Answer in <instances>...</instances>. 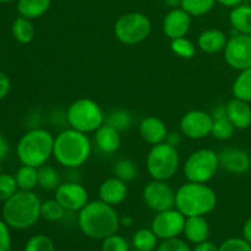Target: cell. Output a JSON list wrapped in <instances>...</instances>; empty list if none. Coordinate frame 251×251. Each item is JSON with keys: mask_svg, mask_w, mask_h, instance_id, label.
I'll use <instances>...</instances> for the list:
<instances>
[{"mask_svg": "<svg viewBox=\"0 0 251 251\" xmlns=\"http://www.w3.org/2000/svg\"><path fill=\"white\" fill-rule=\"evenodd\" d=\"M77 222L83 234L100 240L115 234L122 226L114 207L100 200L91 201L78 211Z\"/></svg>", "mask_w": 251, "mask_h": 251, "instance_id": "1", "label": "cell"}, {"mask_svg": "<svg viewBox=\"0 0 251 251\" xmlns=\"http://www.w3.org/2000/svg\"><path fill=\"white\" fill-rule=\"evenodd\" d=\"M41 206L42 201L33 191L17 190L2 203V220L10 228L28 229L41 218Z\"/></svg>", "mask_w": 251, "mask_h": 251, "instance_id": "2", "label": "cell"}, {"mask_svg": "<svg viewBox=\"0 0 251 251\" xmlns=\"http://www.w3.org/2000/svg\"><path fill=\"white\" fill-rule=\"evenodd\" d=\"M92 152L87 134L75 129H66L54 137L53 157L65 168H78L88 161Z\"/></svg>", "mask_w": 251, "mask_h": 251, "instance_id": "3", "label": "cell"}, {"mask_svg": "<svg viewBox=\"0 0 251 251\" xmlns=\"http://www.w3.org/2000/svg\"><path fill=\"white\" fill-rule=\"evenodd\" d=\"M217 206V195L203 183L188 181L176 191V208L185 217L206 216Z\"/></svg>", "mask_w": 251, "mask_h": 251, "instance_id": "4", "label": "cell"}, {"mask_svg": "<svg viewBox=\"0 0 251 251\" xmlns=\"http://www.w3.org/2000/svg\"><path fill=\"white\" fill-rule=\"evenodd\" d=\"M54 136L46 129H32L19 140L16 154L21 164L39 168L53 156Z\"/></svg>", "mask_w": 251, "mask_h": 251, "instance_id": "5", "label": "cell"}, {"mask_svg": "<svg viewBox=\"0 0 251 251\" xmlns=\"http://www.w3.org/2000/svg\"><path fill=\"white\" fill-rule=\"evenodd\" d=\"M66 120L71 129L83 134H91L97 131L104 124L105 115L96 100L90 98H78L69 105Z\"/></svg>", "mask_w": 251, "mask_h": 251, "instance_id": "6", "label": "cell"}, {"mask_svg": "<svg viewBox=\"0 0 251 251\" xmlns=\"http://www.w3.org/2000/svg\"><path fill=\"white\" fill-rule=\"evenodd\" d=\"M180 157L176 147L167 142L154 145L146 157L147 172L154 180L168 181L178 173Z\"/></svg>", "mask_w": 251, "mask_h": 251, "instance_id": "7", "label": "cell"}, {"mask_svg": "<svg viewBox=\"0 0 251 251\" xmlns=\"http://www.w3.org/2000/svg\"><path fill=\"white\" fill-rule=\"evenodd\" d=\"M151 20L142 12H127L122 15L114 25V34L118 41L126 46H135L150 36Z\"/></svg>", "mask_w": 251, "mask_h": 251, "instance_id": "8", "label": "cell"}, {"mask_svg": "<svg viewBox=\"0 0 251 251\" xmlns=\"http://www.w3.org/2000/svg\"><path fill=\"white\" fill-rule=\"evenodd\" d=\"M220 168L217 152L210 149H201L186 158L183 171L188 181L207 184Z\"/></svg>", "mask_w": 251, "mask_h": 251, "instance_id": "9", "label": "cell"}, {"mask_svg": "<svg viewBox=\"0 0 251 251\" xmlns=\"http://www.w3.org/2000/svg\"><path fill=\"white\" fill-rule=\"evenodd\" d=\"M144 202L150 210L158 213L176 207V190L163 180H152L142 190Z\"/></svg>", "mask_w": 251, "mask_h": 251, "instance_id": "10", "label": "cell"}, {"mask_svg": "<svg viewBox=\"0 0 251 251\" xmlns=\"http://www.w3.org/2000/svg\"><path fill=\"white\" fill-rule=\"evenodd\" d=\"M225 60L234 70L251 68V34L235 33L228 39L225 48Z\"/></svg>", "mask_w": 251, "mask_h": 251, "instance_id": "11", "label": "cell"}, {"mask_svg": "<svg viewBox=\"0 0 251 251\" xmlns=\"http://www.w3.org/2000/svg\"><path fill=\"white\" fill-rule=\"evenodd\" d=\"M185 221V216L174 207L156 213L152 220L151 229L159 239H172L179 237L184 232Z\"/></svg>", "mask_w": 251, "mask_h": 251, "instance_id": "12", "label": "cell"}, {"mask_svg": "<svg viewBox=\"0 0 251 251\" xmlns=\"http://www.w3.org/2000/svg\"><path fill=\"white\" fill-rule=\"evenodd\" d=\"M213 117L203 110L194 109L185 113L180 119V132L190 140H201L212 132Z\"/></svg>", "mask_w": 251, "mask_h": 251, "instance_id": "13", "label": "cell"}, {"mask_svg": "<svg viewBox=\"0 0 251 251\" xmlns=\"http://www.w3.org/2000/svg\"><path fill=\"white\" fill-rule=\"evenodd\" d=\"M54 199L69 212H77L81 211L90 201L88 191L81 184L75 181H66L61 183L56 188Z\"/></svg>", "mask_w": 251, "mask_h": 251, "instance_id": "14", "label": "cell"}, {"mask_svg": "<svg viewBox=\"0 0 251 251\" xmlns=\"http://www.w3.org/2000/svg\"><path fill=\"white\" fill-rule=\"evenodd\" d=\"M191 15L181 7L171 9L164 16L162 28L168 38L174 39L179 37H186L191 27Z\"/></svg>", "mask_w": 251, "mask_h": 251, "instance_id": "15", "label": "cell"}, {"mask_svg": "<svg viewBox=\"0 0 251 251\" xmlns=\"http://www.w3.org/2000/svg\"><path fill=\"white\" fill-rule=\"evenodd\" d=\"M220 158V167L230 174L247 173L251 167V158L248 152L244 150L227 147L218 153Z\"/></svg>", "mask_w": 251, "mask_h": 251, "instance_id": "16", "label": "cell"}, {"mask_svg": "<svg viewBox=\"0 0 251 251\" xmlns=\"http://www.w3.org/2000/svg\"><path fill=\"white\" fill-rule=\"evenodd\" d=\"M127 191L129 190L125 181L120 180L117 176H112L102 181L98 189V196L100 201L115 207L126 200Z\"/></svg>", "mask_w": 251, "mask_h": 251, "instance_id": "17", "label": "cell"}, {"mask_svg": "<svg viewBox=\"0 0 251 251\" xmlns=\"http://www.w3.org/2000/svg\"><path fill=\"white\" fill-rule=\"evenodd\" d=\"M168 132L166 123L157 117L144 118L139 125V134L141 139L152 146L166 141Z\"/></svg>", "mask_w": 251, "mask_h": 251, "instance_id": "18", "label": "cell"}, {"mask_svg": "<svg viewBox=\"0 0 251 251\" xmlns=\"http://www.w3.org/2000/svg\"><path fill=\"white\" fill-rule=\"evenodd\" d=\"M227 117L235 129L245 130L251 125V107L250 103L238 98H233L227 103Z\"/></svg>", "mask_w": 251, "mask_h": 251, "instance_id": "19", "label": "cell"}, {"mask_svg": "<svg viewBox=\"0 0 251 251\" xmlns=\"http://www.w3.org/2000/svg\"><path fill=\"white\" fill-rule=\"evenodd\" d=\"M95 141L97 149L103 153H114L120 149L122 145V137L120 132L117 129L108 124H103L97 131L95 132Z\"/></svg>", "mask_w": 251, "mask_h": 251, "instance_id": "20", "label": "cell"}, {"mask_svg": "<svg viewBox=\"0 0 251 251\" xmlns=\"http://www.w3.org/2000/svg\"><path fill=\"white\" fill-rule=\"evenodd\" d=\"M228 38L226 33L217 28L205 29L198 38V47L207 54H216L225 50Z\"/></svg>", "mask_w": 251, "mask_h": 251, "instance_id": "21", "label": "cell"}, {"mask_svg": "<svg viewBox=\"0 0 251 251\" xmlns=\"http://www.w3.org/2000/svg\"><path fill=\"white\" fill-rule=\"evenodd\" d=\"M184 234L189 242L194 244L206 242L210 235V226L205 216H193L186 217L185 227H184Z\"/></svg>", "mask_w": 251, "mask_h": 251, "instance_id": "22", "label": "cell"}, {"mask_svg": "<svg viewBox=\"0 0 251 251\" xmlns=\"http://www.w3.org/2000/svg\"><path fill=\"white\" fill-rule=\"evenodd\" d=\"M229 22L235 33L251 34V6L240 4L233 7L229 14Z\"/></svg>", "mask_w": 251, "mask_h": 251, "instance_id": "23", "label": "cell"}, {"mask_svg": "<svg viewBox=\"0 0 251 251\" xmlns=\"http://www.w3.org/2000/svg\"><path fill=\"white\" fill-rule=\"evenodd\" d=\"M51 0H17L16 9L20 16L26 19H39L50 9Z\"/></svg>", "mask_w": 251, "mask_h": 251, "instance_id": "24", "label": "cell"}, {"mask_svg": "<svg viewBox=\"0 0 251 251\" xmlns=\"http://www.w3.org/2000/svg\"><path fill=\"white\" fill-rule=\"evenodd\" d=\"M11 33L14 36L15 41L19 42L20 44L31 43L34 39V36H36V31H34L32 20L22 16L15 19L11 26Z\"/></svg>", "mask_w": 251, "mask_h": 251, "instance_id": "25", "label": "cell"}, {"mask_svg": "<svg viewBox=\"0 0 251 251\" xmlns=\"http://www.w3.org/2000/svg\"><path fill=\"white\" fill-rule=\"evenodd\" d=\"M14 176L19 190L33 191V189L38 186V168L36 167L22 164Z\"/></svg>", "mask_w": 251, "mask_h": 251, "instance_id": "26", "label": "cell"}, {"mask_svg": "<svg viewBox=\"0 0 251 251\" xmlns=\"http://www.w3.org/2000/svg\"><path fill=\"white\" fill-rule=\"evenodd\" d=\"M233 97L251 103V68L240 71L232 86Z\"/></svg>", "mask_w": 251, "mask_h": 251, "instance_id": "27", "label": "cell"}, {"mask_svg": "<svg viewBox=\"0 0 251 251\" xmlns=\"http://www.w3.org/2000/svg\"><path fill=\"white\" fill-rule=\"evenodd\" d=\"M60 174L59 171L53 166H44L38 168V186L44 189V190H56L59 185H60Z\"/></svg>", "mask_w": 251, "mask_h": 251, "instance_id": "28", "label": "cell"}, {"mask_svg": "<svg viewBox=\"0 0 251 251\" xmlns=\"http://www.w3.org/2000/svg\"><path fill=\"white\" fill-rule=\"evenodd\" d=\"M113 173L114 176H117L120 180L125 181V183H130L134 180L137 176V167L130 158H123L117 159L113 164Z\"/></svg>", "mask_w": 251, "mask_h": 251, "instance_id": "29", "label": "cell"}, {"mask_svg": "<svg viewBox=\"0 0 251 251\" xmlns=\"http://www.w3.org/2000/svg\"><path fill=\"white\" fill-rule=\"evenodd\" d=\"M132 123H134L132 114L126 109H114L105 118V124L113 126L119 132L130 129Z\"/></svg>", "mask_w": 251, "mask_h": 251, "instance_id": "30", "label": "cell"}, {"mask_svg": "<svg viewBox=\"0 0 251 251\" xmlns=\"http://www.w3.org/2000/svg\"><path fill=\"white\" fill-rule=\"evenodd\" d=\"M235 126L233 123L228 119V117H220L213 118V125H212V135L215 139L221 140V141H227V140L232 139L234 135Z\"/></svg>", "mask_w": 251, "mask_h": 251, "instance_id": "31", "label": "cell"}, {"mask_svg": "<svg viewBox=\"0 0 251 251\" xmlns=\"http://www.w3.org/2000/svg\"><path fill=\"white\" fill-rule=\"evenodd\" d=\"M132 243L136 250L153 251L158 243V237L152 229H140L135 233Z\"/></svg>", "mask_w": 251, "mask_h": 251, "instance_id": "32", "label": "cell"}, {"mask_svg": "<svg viewBox=\"0 0 251 251\" xmlns=\"http://www.w3.org/2000/svg\"><path fill=\"white\" fill-rule=\"evenodd\" d=\"M217 0H181V9L194 17L208 14L215 7Z\"/></svg>", "mask_w": 251, "mask_h": 251, "instance_id": "33", "label": "cell"}, {"mask_svg": "<svg viewBox=\"0 0 251 251\" xmlns=\"http://www.w3.org/2000/svg\"><path fill=\"white\" fill-rule=\"evenodd\" d=\"M171 49L181 59H193L196 55L195 44L186 37L171 39Z\"/></svg>", "mask_w": 251, "mask_h": 251, "instance_id": "34", "label": "cell"}, {"mask_svg": "<svg viewBox=\"0 0 251 251\" xmlns=\"http://www.w3.org/2000/svg\"><path fill=\"white\" fill-rule=\"evenodd\" d=\"M65 212V208L55 199H50V200H46L44 202H42L41 217L48 222H58L64 217Z\"/></svg>", "mask_w": 251, "mask_h": 251, "instance_id": "35", "label": "cell"}, {"mask_svg": "<svg viewBox=\"0 0 251 251\" xmlns=\"http://www.w3.org/2000/svg\"><path fill=\"white\" fill-rule=\"evenodd\" d=\"M24 251H55V245L47 235L37 234L29 238Z\"/></svg>", "mask_w": 251, "mask_h": 251, "instance_id": "36", "label": "cell"}, {"mask_svg": "<svg viewBox=\"0 0 251 251\" xmlns=\"http://www.w3.org/2000/svg\"><path fill=\"white\" fill-rule=\"evenodd\" d=\"M17 190H19V188H17L14 176H10L6 173L0 174V202H5Z\"/></svg>", "mask_w": 251, "mask_h": 251, "instance_id": "37", "label": "cell"}, {"mask_svg": "<svg viewBox=\"0 0 251 251\" xmlns=\"http://www.w3.org/2000/svg\"><path fill=\"white\" fill-rule=\"evenodd\" d=\"M102 251H129V244L125 238L115 233L103 239Z\"/></svg>", "mask_w": 251, "mask_h": 251, "instance_id": "38", "label": "cell"}, {"mask_svg": "<svg viewBox=\"0 0 251 251\" xmlns=\"http://www.w3.org/2000/svg\"><path fill=\"white\" fill-rule=\"evenodd\" d=\"M218 251H251V244L244 238H230L218 247Z\"/></svg>", "mask_w": 251, "mask_h": 251, "instance_id": "39", "label": "cell"}, {"mask_svg": "<svg viewBox=\"0 0 251 251\" xmlns=\"http://www.w3.org/2000/svg\"><path fill=\"white\" fill-rule=\"evenodd\" d=\"M157 251H193L184 240L176 238L166 239L162 242Z\"/></svg>", "mask_w": 251, "mask_h": 251, "instance_id": "40", "label": "cell"}, {"mask_svg": "<svg viewBox=\"0 0 251 251\" xmlns=\"http://www.w3.org/2000/svg\"><path fill=\"white\" fill-rule=\"evenodd\" d=\"M12 239L10 227L4 220H0V251L11 250Z\"/></svg>", "mask_w": 251, "mask_h": 251, "instance_id": "41", "label": "cell"}, {"mask_svg": "<svg viewBox=\"0 0 251 251\" xmlns=\"http://www.w3.org/2000/svg\"><path fill=\"white\" fill-rule=\"evenodd\" d=\"M10 91H11V81L10 77L0 70V100L6 98L9 96Z\"/></svg>", "mask_w": 251, "mask_h": 251, "instance_id": "42", "label": "cell"}, {"mask_svg": "<svg viewBox=\"0 0 251 251\" xmlns=\"http://www.w3.org/2000/svg\"><path fill=\"white\" fill-rule=\"evenodd\" d=\"M181 135H183L181 132H176V131L168 132V135H167V139L164 142H167V144L171 145V146L178 149L181 144Z\"/></svg>", "mask_w": 251, "mask_h": 251, "instance_id": "43", "label": "cell"}, {"mask_svg": "<svg viewBox=\"0 0 251 251\" xmlns=\"http://www.w3.org/2000/svg\"><path fill=\"white\" fill-rule=\"evenodd\" d=\"M10 151V145L2 132H0V161H4Z\"/></svg>", "mask_w": 251, "mask_h": 251, "instance_id": "44", "label": "cell"}, {"mask_svg": "<svg viewBox=\"0 0 251 251\" xmlns=\"http://www.w3.org/2000/svg\"><path fill=\"white\" fill-rule=\"evenodd\" d=\"M193 251H218V247H216L213 243L206 240V242L196 244L195 249H194Z\"/></svg>", "mask_w": 251, "mask_h": 251, "instance_id": "45", "label": "cell"}, {"mask_svg": "<svg viewBox=\"0 0 251 251\" xmlns=\"http://www.w3.org/2000/svg\"><path fill=\"white\" fill-rule=\"evenodd\" d=\"M243 235H244V239L251 244V217L245 222L244 228H243Z\"/></svg>", "mask_w": 251, "mask_h": 251, "instance_id": "46", "label": "cell"}, {"mask_svg": "<svg viewBox=\"0 0 251 251\" xmlns=\"http://www.w3.org/2000/svg\"><path fill=\"white\" fill-rule=\"evenodd\" d=\"M217 2H220L221 5H223V6L233 9V7L243 4V0H217Z\"/></svg>", "mask_w": 251, "mask_h": 251, "instance_id": "47", "label": "cell"}, {"mask_svg": "<svg viewBox=\"0 0 251 251\" xmlns=\"http://www.w3.org/2000/svg\"><path fill=\"white\" fill-rule=\"evenodd\" d=\"M164 4L171 9H176V7H181V0H163Z\"/></svg>", "mask_w": 251, "mask_h": 251, "instance_id": "48", "label": "cell"}, {"mask_svg": "<svg viewBox=\"0 0 251 251\" xmlns=\"http://www.w3.org/2000/svg\"><path fill=\"white\" fill-rule=\"evenodd\" d=\"M132 222H134V221H132V218L129 217V216H127V217L120 218V225L122 226H126V227H129V226L132 225Z\"/></svg>", "mask_w": 251, "mask_h": 251, "instance_id": "49", "label": "cell"}, {"mask_svg": "<svg viewBox=\"0 0 251 251\" xmlns=\"http://www.w3.org/2000/svg\"><path fill=\"white\" fill-rule=\"evenodd\" d=\"M14 1H17V0H0L1 4H10V2H14Z\"/></svg>", "mask_w": 251, "mask_h": 251, "instance_id": "50", "label": "cell"}, {"mask_svg": "<svg viewBox=\"0 0 251 251\" xmlns=\"http://www.w3.org/2000/svg\"><path fill=\"white\" fill-rule=\"evenodd\" d=\"M1 173H4V172H2V161H0V174Z\"/></svg>", "mask_w": 251, "mask_h": 251, "instance_id": "51", "label": "cell"}, {"mask_svg": "<svg viewBox=\"0 0 251 251\" xmlns=\"http://www.w3.org/2000/svg\"><path fill=\"white\" fill-rule=\"evenodd\" d=\"M134 251H141V250H136V249H135V250H134Z\"/></svg>", "mask_w": 251, "mask_h": 251, "instance_id": "52", "label": "cell"}]
</instances>
